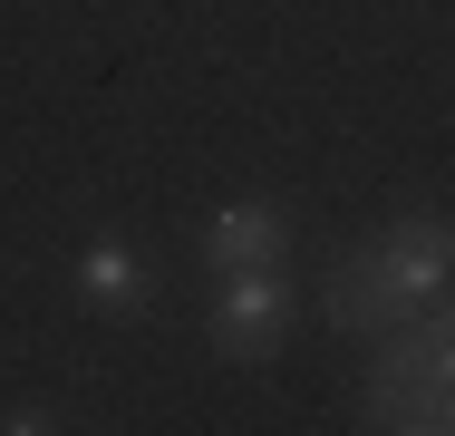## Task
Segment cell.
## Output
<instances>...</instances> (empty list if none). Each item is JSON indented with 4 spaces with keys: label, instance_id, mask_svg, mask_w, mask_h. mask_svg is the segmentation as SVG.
<instances>
[{
    "label": "cell",
    "instance_id": "cell-1",
    "mask_svg": "<svg viewBox=\"0 0 455 436\" xmlns=\"http://www.w3.org/2000/svg\"><path fill=\"white\" fill-rule=\"evenodd\" d=\"M455 281V223L446 214H407L397 233H378L359 253L330 271V291H320V311H330V330H397V320H417V311H436Z\"/></svg>",
    "mask_w": 455,
    "mask_h": 436
},
{
    "label": "cell",
    "instance_id": "cell-2",
    "mask_svg": "<svg viewBox=\"0 0 455 436\" xmlns=\"http://www.w3.org/2000/svg\"><path fill=\"white\" fill-rule=\"evenodd\" d=\"M378 368H368V427H407L427 398L455 388V311H417L397 330H378Z\"/></svg>",
    "mask_w": 455,
    "mask_h": 436
},
{
    "label": "cell",
    "instance_id": "cell-3",
    "mask_svg": "<svg viewBox=\"0 0 455 436\" xmlns=\"http://www.w3.org/2000/svg\"><path fill=\"white\" fill-rule=\"evenodd\" d=\"M291 311H300L291 271H281V262H252V271H213V320H204V330H213V349H223V359L262 368V359H281Z\"/></svg>",
    "mask_w": 455,
    "mask_h": 436
},
{
    "label": "cell",
    "instance_id": "cell-4",
    "mask_svg": "<svg viewBox=\"0 0 455 436\" xmlns=\"http://www.w3.org/2000/svg\"><path fill=\"white\" fill-rule=\"evenodd\" d=\"M291 253V214L281 204H223L204 223V262L213 271H252V262H281Z\"/></svg>",
    "mask_w": 455,
    "mask_h": 436
},
{
    "label": "cell",
    "instance_id": "cell-5",
    "mask_svg": "<svg viewBox=\"0 0 455 436\" xmlns=\"http://www.w3.org/2000/svg\"><path fill=\"white\" fill-rule=\"evenodd\" d=\"M78 301L107 311V320H136L146 311V262H136V243H116V233L78 243Z\"/></svg>",
    "mask_w": 455,
    "mask_h": 436
},
{
    "label": "cell",
    "instance_id": "cell-6",
    "mask_svg": "<svg viewBox=\"0 0 455 436\" xmlns=\"http://www.w3.org/2000/svg\"><path fill=\"white\" fill-rule=\"evenodd\" d=\"M407 427H436V436H455V388H446V398H427V408H417Z\"/></svg>",
    "mask_w": 455,
    "mask_h": 436
}]
</instances>
